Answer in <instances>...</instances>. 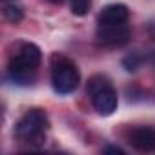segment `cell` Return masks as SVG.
<instances>
[{
	"label": "cell",
	"mask_w": 155,
	"mask_h": 155,
	"mask_svg": "<svg viewBox=\"0 0 155 155\" xmlns=\"http://www.w3.org/2000/svg\"><path fill=\"white\" fill-rule=\"evenodd\" d=\"M4 17L6 20L13 22V24H18L22 18H24V11L20 6H15V4H6L4 6Z\"/></svg>",
	"instance_id": "cell-9"
},
{
	"label": "cell",
	"mask_w": 155,
	"mask_h": 155,
	"mask_svg": "<svg viewBox=\"0 0 155 155\" xmlns=\"http://www.w3.org/2000/svg\"><path fill=\"white\" fill-rule=\"evenodd\" d=\"M88 93L99 115L108 117L117 110V104H119L117 91L104 75H93L88 81Z\"/></svg>",
	"instance_id": "cell-4"
},
{
	"label": "cell",
	"mask_w": 155,
	"mask_h": 155,
	"mask_svg": "<svg viewBox=\"0 0 155 155\" xmlns=\"http://www.w3.org/2000/svg\"><path fill=\"white\" fill-rule=\"evenodd\" d=\"M97 42L108 48H119L124 46L130 38V28L128 24H99V29L95 33Z\"/></svg>",
	"instance_id": "cell-5"
},
{
	"label": "cell",
	"mask_w": 155,
	"mask_h": 155,
	"mask_svg": "<svg viewBox=\"0 0 155 155\" xmlns=\"http://www.w3.org/2000/svg\"><path fill=\"white\" fill-rule=\"evenodd\" d=\"M69 9L77 17H84L91 9V0H69Z\"/></svg>",
	"instance_id": "cell-8"
},
{
	"label": "cell",
	"mask_w": 155,
	"mask_h": 155,
	"mask_svg": "<svg viewBox=\"0 0 155 155\" xmlns=\"http://www.w3.org/2000/svg\"><path fill=\"white\" fill-rule=\"evenodd\" d=\"M40 60H42L40 48L33 42H22L18 44L17 51L11 55L8 71L15 82L26 84L28 81H31L29 75H33V71L40 66Z\"/></svg>",
	"instance_id": "cell-1"
},
{
	"label": "cell",
	"mask_w": 155,
	"mask_h": 155,
	"mask_svg": "<svg viewBox=\"0 0 155 155\" xmlns=\"http://www.w3.org/2000/svg\"><path fill=\"white\" fill-rule=\"evenodd\" d=\"M49 2H53V4H60V2H64V0H49Z\"/></svg>",
	"instance_id": "cell-13"
},
{
	"label": "cell",
	"mask_w": 155,
	"mask_h": 155,
	"mask_svg": "<svg viewBox=\"0 0 155 155\" xmlns=\"http://www.w3.org/2000/svg\"><path fill=\"white\" fill-rule=\"evenodd\" d=\"M128 142L139 151H155V128H133L128 133Z\"/></svg>",
	"instance_id": "cell-6"
},
{
	"label": "cell",
	"mask_w": 155,
	"mask_h": 155,
	"mask_svg": "<svg viewBox=\"0 0 155 155\" xmlns=\"http://www.w3.org/2000/svg\"><path fill=\"white\" fill-rule=\"evenodd\" d=\"M130 17V9L124 4H108L99 13V24H124Z\"/></svg>",
	"instance_id": "cell-7"
},
{
	"label": "cell",
	"mask_w": 155,
	"mask_h": 155,
	"mask_svg": "<svg viewBox=\"0 0 155 155\" xmlns=\"http://www.w3.org/2000/svg\"><path fill=\"white\" fill-rule=\"evenodd\" d=\"M102 151H104V153H117V155H122V153H124V151H122L120 148H117V146H106Z\"/></svg>",
	"instance_id": "cell-11"
},
{
	"label": "cell",
	"mask_w": 155,
	"mask_h": 155,
	"mask_svg": "<svg viewBox=\"0 0 155 155\" xmlns=\"http://www.w3.org/2000/svg\"><path fill=\"white\" fill-rule=\"evenodd\" d=\"M140 64H142V57L137 55V53H133V55H130V57H126V58L122 60V66H124L128 71H135Z\"/></svg>",
	"instance_id": "cell-10"
},
{
	"label": "cell",
	"mask_w": 155,
	"mask_h": 155,
	"mask_svg": "<svg viewBox=\"0 0 155 155\" xmlns=\"http://www.w3.org/2000/svg\"><path fill=\"white\" fill-rule=\"evenodd\" d=\"M150 35H151V38L155 40V24H151V26H150Z\"/></svg>",
	"instance_id": "cell-12"
},
{
	"label": "cell",
	"mask_w": 155,
	"mask_h": 155,
	"mask_svg": "<svg viewBox=\"0 0 155 155\" xmlns=\"http://www.w3.org/2000/svg\"><path fill=\"white\" fill-rule=\"evenodd\" d=\"M81 71L66 55L55 53L51 57V86L58 95H69L79 88Z\"/></svg>",
	"instance_id": "cell-2"
},
{
	"label": "cell",
	"mask_w": 155,
	"mask_h": 155,
	"mask_svg": "<svg viewBox=\"0 0 155 155\" xmlns=\"http://www.w3.org/2000/svg\"><path fill=\"white\" fill-rule=\"evenodd\" d=\"M49 128V120L46 111L33 108L22 115V119L15 126V137L26 144H42L46 139V131Z\"/></svg>",
	"instance_id": "cell-3"
}]
</instances>
